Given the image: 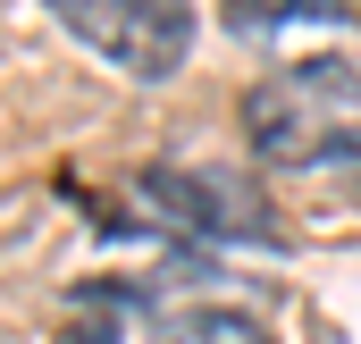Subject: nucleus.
<instances>
[{
	"label": "nucleus",
	"instance_id": "f257e3e1",
	"mask_svg": "<svg viewBox=\"0 0 361 344\" xmlns=\"http://www.w3.org/2000/svg\"><path fill=\"white\" fill-rule=\"evenodd\" d=\"M244 135L269 168H345L361 160V68L302 59L244 92Z\"/></svg>",
	"mask_w": 361,
	"mask_h": 344
},
{
	"label": "nucleus",
	"instance_id": "f03ea898",
	"mask_svg": "<svg viewBox=\"0 0 361 344\" xmlns=\"http://www.w3.org/2000/svg\"><path fill=\"white\" fill-rule=\"evenodd\" d=\"M42 8L135 85H169L193 59V0H42Z\"/></svg>",
	"mask_w": 361,
	"mask_h": 344
},
{
	"label": "nucleus",
	"instance_id": "7ed1b4c3",
	"mask_svg": "<svg viewBox=\"0 0 361 344\" xmlns=\"http://www.w3.org/2000/svg\"><path fill=\"white\" fill-rule=\"evenodd\" d=\"M143 210H160L185 235H219V244L227 235H269L261 193L244 176H227V168H152L143 176Z\"/></svg>",
	"mask_w": 361,
	"mask_h": 344
},
{
	"label": "nucleus",
	"instance_id": "20e7f679",
	"mask_svg": "<svg viewBox=\"0 0 361 344\" xmlns=\"http://www.w3.org/2000/svg\"><path fill=\"white\" fill-rule=\"evenodd\" d=\"M235 34H286V25H345V0H219Z\"/></svg>",
	"mask_w": 361,
	"mask_h": 344
},
{
	"label": "nucleus",
	"instance_id": "39448f33",
	"mask_svg": "<svg viewBox=\"0 0 361 344\" xmlns=\"http://www.w3.org/2000/svg\"><path fill=\"white\" fill-rule=\"evenodd\" d=\"M152 344H269V328L244 319V311H185V319H169Z\"/></svg>",
	"mask_w": 361,
	"mask_h": 344
}]
</instances>
